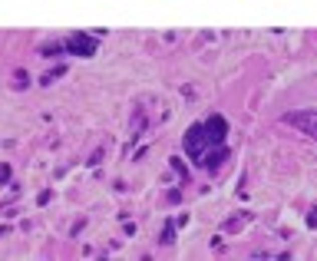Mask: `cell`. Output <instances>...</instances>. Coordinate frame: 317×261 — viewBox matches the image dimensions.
<instances>
[{
    "instance_id": "7a4b0ae2",
    "label": "cell",
    "mask_w": 317,
    "mask_h": 261,
    "mask_svg": "<svg viewBox=\"0 0 317 261\" xmlns=\"http://www.w3.org/2000/svg\"><path fill=\"white\" fill-rule=\"evenodd\" d=\"M70 53H79V56H93L96 53V40L93 37H83V33H76V37H70L63 43Z\"/></svg>"
},
{
    "instance_id": "6da1fadb",
    "label": "cell",
    "mask_w": 317,
    "mask_h": 261,
    "mask_svg": "<svg viewBox=\"0 0 317 261\" xmlns=\"http://www.w3.org/2000/svg\"><path fill=\"white\" fill-rule=\"evenodd\" d=\"M284 122H291V126L304 129L307 136H314V139H317V112H314V109H304V112H287V116H284Z\"/></svg>"
}]
</instances>
